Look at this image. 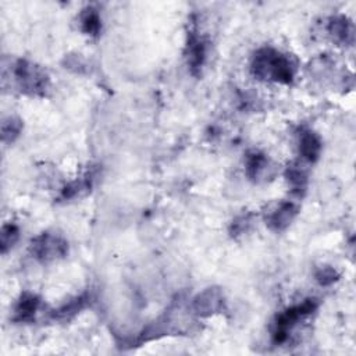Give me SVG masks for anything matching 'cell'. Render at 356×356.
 I'll return each instance as SVG.
<instances>
[{"label":"cell","mask_w":356,"mask_h":356,"mask_svg":"<svg viewBox=\"0 0 356 356\" xmlns=\"http://www.w3.org/2000/svg\"><path fill=\"white\" fill-rule=\"evenodd\" d=\"M250 72L260 81L289 85L295 78L296 64L289 56L267 46L254 51L250 61Z\"/></svg>","instance_id":"obj_1"},{"label":"cell","mask_w":356,"mask_h":356,"mask_svg":"<svg viewBox=\"0 0 356 356\" xmlns=\"http://www.w3.org/2000/svg\"><path fill=\"white\" fill-rule=\"evenodd\" d=\"M10 82L21 93L29 96H44L49 89V76L46 71L32 61L17 58L10 64L8 71H3V81Z\"/></svg>","instance_id":"obj_2"},{"label":"cell","mask_w":356,"mask_h":356,"mask_svg":"<svg viewBox=\"0 0 356 356\" xmlns=\"http://www.w3.org/2000/svg\"><path fill=\"white\" fill-rule=\"evenodd\" d=\"M182 306L179 302H174L168 310H165L157 320L150 323L143 328V331L139 334L138 343L142 342H149L153 339H159L165 335H178L186 331L185 323L184 321V314H182Z\"/></svg>","instance_id":"obj_3"},{"label":"cell","mask_w":356,"mask_h":356,"mask_svg":"<svg viewBox=\"0 0 356 356\" xmlns=\"http://www.w3.org/2000/svg\"><path fill=\"white\" fill-rule=\"evenodd\" d=\"M317 309V302L314 299H306L299 305L291 306L281 313H278L273 321L271 327V339L275 345L284 343L288 337L291 330L305 317L310 316L314 313Z\"/></svg>","instance_id":"obj_4"},{"label":"cell","mask_w":356,"mask_h":356,"mask_svg":"<svg viewBox=\"0 0 356 356\" xmlns=\"http://www.w3.org/2000/svg\"><path fill=\"white\" fill-rule=\"evenodd\" d=\"M29 252L38 261L51 263L67 256L68 242L61 235L46 231L31 241Z\"/></svg>","instance_id":"obj_5"},{"label":"cell","mask_w":356,"mask_h":356,"mask_svg":"<svg viewBox=\"0 0 356 356\" xmlns=\"http://www.w3.org/2000/svg\"><path fill=\"white\" fill-rule=\"evenodd\" d=\"M207 40L203 35H200L197 26L192 24L188 31V39L185 46V57L192 75L199 76L202 74V68L207 60Z\"/></svg>","instance_id":"obj_6"},{"label":"cell","mask_w":356,"mask_h":356,"mask_svg":"<svg viewBox=\"0 0 356 356\" xmlns=\"http://www.w3.org/2000/svg\"><path fill=\"white\" fill-rule=\"evenodd\" d=\"M225 298L218 286H209L199 292L191 302L189 310L197 317H210L222 312Z\"/></svg>","instance_id":"obj_7"},{"label":"cell","mask_w":356,"mask_h":356,"mask_svg":"<svg viewBox=\"0 0 356 356\" xmlns=\"http://www.w3.org/2000/svg\"><path fill=\"white\" fill-rule=\"evenodd\" d=\"M298 211H299V207L296 203L291 200H282L267 213L266 225L274 232L285 231L291 225V222L295 220Z\"/></svg>","instance_id":"obj_8"},{"label":"cell","mask_w":356,"mask_h":356,"mask_svg":"<svg viewBox=\"0 0 356 356\" xmlns=\"http://www.w3.org/2000/svg\"><path fill=\"white\" fill-rule=\"evenodd\" d=\"M40 307V298L32 292H24L13 309V321L31 323Z\"/></svg>","instance_id":"obj_9"},{"label":"cell","mask_w":356,"mask_h":356,"mask_svg":"<svg viewBox=\"0 0 356 356\" xmlns=\"http://www.w3.org/2000/svg\"><path fill=\"white\" fill-rule=\"evenodd\" d=\"M323 143L320 136L309 129V128H302L299 132V154L300 157L307 161V163H314L318 160L321 154Z\"/></svg>","instance_id":"obj_10"},{"label":"cell","mask_w":356,"mask_h":356,"mask_svg":"<svg viewBox=\"0 0 356 356\" xmlns=\"http://www.w3.org/2000/svg\"><path fill=\"white\" fill-rule=\"evenodd\" d=\"M328 33L335 39L337 42L342 44H352L353 38H355V31H353V24L349 18L345 15H335L331 17L327 25Z\"/></svg>","instance_id":"obj_11"},{"label":"cell","mask_w":356,"mask_h":356,"mask_svg":"<svg viewBox=\"0 0 356 356\" xmlns=\"http://www.w3.org/2000/svg\"><path fill=\"white\" fill-rule=\"evenodd\" d=\"M285 179L288 182V185L291 186V192L298 196L302 197L307 189V182H309V174L306 167H303V164H300L299 161H293L291 163L286 170H285Z\"/></svg>","instance_id":"obj_12"},{"label":"cell","mask_w":356,"mask_h":356,"mask_svg":"<svg viewBox=\"0 0 356 356\" xmlns=\"http://www.w3.org/2000/svg\"><path fill=\"white\" fill-rule=\"evenodd\" d=\"M96 179V170L95 168H89L82 177L76 178L75 181L67 184L64 186V189L61 191L60 197L63 200H70L74 197H79L85 193H88L90 191V188L93 186V182Z\"/></svg>","instance_id":"obj_13"},{"label":"cell","mask_w":356,"mask_h":356,"mask_svg":"<svg viewBox=\"0 0 356 356\" xmlns=\"http://www.w3.org/2000/svg\"><path fill=\"white\" fill-rule=\"evenodd\" d=\"M89 302H90V295L88 292H83L79 296H75L67 303L61 305L58 309L53 310L50 316L58 321H68L72 317H75L81 310H83L89 305Z\"/></svg>","instance_id":"obj_14"},{"label":"cell","mask_w":356,"mask_h":356,"mask_svg":"<svg viewBox=\"0 0 356 356\" xmlns=\"http://www.w3.org/2000/svg\"><path fill=\"white\" fill-rule=\"evenodd\" d=\"M268 170V159L259 150H252L246 154L245 172L250 181H259Z\"/></svg>","instance_id":"obj_15"},{"label":"cell","mask_w":356,"mask_h":356,"mask_svg":"<svg viewBox=\"0 0 356 356\" xmlns=\"http://www.w3.org/2000/svg\"><path fill=\"white\" fill-rule=\"evenodd\" d=\"M79 24H81V29L83 33L96 38L100 33L102 29V19H100V14L96 8L93 7H86L85 10H82V13L79 14Z\"/></svg>","instance_id":"obj_16"},{"label":"cell","mask_w":356,"mask_h":356,"mask_svg":"<svg viewBox=\"0 0 356 356\" xmlns=\"http://www.w3.org/2000/svg\"><path fill=\"white\" fill-rule=\"evenodd\" d=\"M22 131V121L14 115H10L1 122V140L3 143H13Z\"/></svg>","instance_id":"obj_17"},{"label":"cell","mask_w":356,"mask_h":356,"mask_svg":"<svg viewBox=\"0 0 356 356\" xmlns=\"http://www.w3.org/2000/svg\"><path fill=\"white\" fill-rule=\"evenodd\" d=\"M19 238V228L13 224V222H7L1 227L0 231V249L1 253L6 254L18 241Z\"/></svg>","instance_id":"obj_18"},{"label":"cell","mask_w":356,"mask_h":356,"mask_svg":"<svg viewBox=\"0 0 356 356\" xmlns=\"http://www.w3.org/2000/svg\"><path fill=\"white\" fill-rule=\"evenodd\" d=\"M314 278L320 285L327 286V285H331V284H334L339 280V273L332 266H325L324 264V266H320L314 270Z\"/></svg>","instance_id":"obj_19"},{"label":"cell","mask_w":356,"mask_h":356,"mask_svg":"<svg viewBox=\"0 0 356 356\" xmlns=\"http://www.w3.org/2000/svg\"><path fill=\"white\" fill-rule=\"evenodd\" d=\"M252 224V220H250V214H243V216H239L238 218H235L231 224V235L232 236H238V235H242L248 231L249 225Z\"/></svg>","instance_id":"obj_20"}]
</instances>
